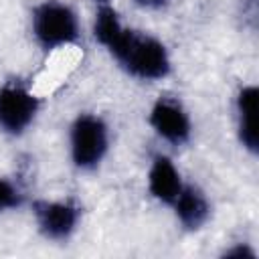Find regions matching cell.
<instances>
[{"label": "cell", "instance_id": "6da1fadb", "mask_svg": "<svg viewBox=\"0 0 259 259\" xmlns=\"http://www.w3.org/2000/svg\"><path fill=\"white\" fill-rule=\"evenodd\" d=\"M117 67L132 79L156 83L172 73V57L168 47L154 34L121 24L103 45Z\"/></svg>", "mask_w": 259, "mask_h": 259}, {"label": "cell", "instance_id": "7a4b0ae2", "mask_svg": "<svg viewBox=\"0 0 259 259\" xmlns=\"http://www.w3.org/2000/svg\"><path fill=\"white\" fill-rule=\"evenodd\" d=\"M30 32L38 49L53 53L81 40V20L71 4L63 0H42L30 10Z\"/></svg>", "mask_w": 259, "mask_h": 259}, {"label": "cell", "instance_id": "3957f363", "mask_svg": "<svg viewBox=\"0 0 259 259\" xmlns=\"http://www.w3.org/2000/svg\"><path fill=\"white\" fill-rule=\"evenodd\" d=\"M69 160L77 172H95L111 148L109 123L93 111H81L69 123Z\"/></svg>", "mask_w": 259, "mask_h": 259}, {"label": "cell", "instance_id": "277c9868", "mask_svg": "<svg viewBox=\"0 0 259 259\" xmlns=\"http://www.w3.org/2000/svg\"><path fill=\"white\" fill-rule=\"evenodd\" d=\"M42 101L32 85L20 77L0 83V134L22 138L36 121Z\"/></svg>", "mask_w": 259, "mask_h": 259}, {"label": "cell", "instance_id": "5b68a950", "mask_svg": "<svg viewBox=\"0 0 259 259\" xmlns=\"http://www.w3.org/2000/svg\"><path fill=\"white\" fill-rule=\"evenodd\" d=\"M30 212L38 235L51 243L71 241L83 219V206L73 198H34Z\"/></svg>", "mask_w": 259, "mask_h": 259}, {"label": "cell", "instance_id": "8992f818", "mask_svg": "<svg viewBox=\"0 0 259 259\" xmlns=\"http://www.w3.org/2000/svg\"><path fill=\"white\" fill-rule=\"evenodd\" d=\"M148 125L158 140L172 148H182L192 140V117L186 105L174 95H160L148 111Z\"/></svg>", "mask_w": 259, "mask_h": 259}, {"label": "cell", "instance_id": "52a82bcc", "mask_svg": "<svg viewBox=\"0 0 259 259\" xmlns=\"http://www.w3.org/2000/svg\"><path fill=\"white\" fill-rule=\"evenodd\" d=\"M257 105H259V87L249 83L241 85L235 93L233 111H235V134L239 146L249 154H259V130H257Z\"/></svg>", "mask_w": 259, "mask_h": 259}, {"label": "cell", "instance_id": "ba28073f", "mask_svg": "<svg viewBox=\"0 0 259 259\" xmlns=\"http://www.w3.org/2000/svg\"><path fill=\"white\" fill-rule=\"evenodd\" d=\"M184 182L186 180L182 178V172L178 170V166L174 164V160L168 154L158 152L152 156L148 174H146V184H148V194L158 204L172 206V202L180 194Z\"/></svg>", "mask_w": 259, "mask_h": 259}, {"label": "cell", "instance_id": "9c48e42d", "mask_svg": "<svg viewBox=\"0 0 259 259\" xmlns=\"http://www.w3.org/2000/svg\"><path fill=\"white\" fill-rule=\"evenodd\" d=\"M170 208L174 212L176 223L186 233H196L204 229L212 217V202L208 200L206 192L194 182H184L180 194L176 196Z\"/></svg>", "mask_w": 259, "mask_h": 259}, {"label": "cell", "instance_id": "30bf717a", "mask_svg": "<svg viewBox=\"0 0 259 259\" xmlns=\"http://www.w3.org/2000/svg\"><path fill=\"white\" fill-rule=\"evenodd\" d=\"M28 202V194L22 184L10 176H0V214L22 208Z\"/></svg>", "mask_w": 259, "mask_h": 259}, {"label": "cell", "instance_id": "8fae6325", "mask_svg": "<svg viewBox=\"0 0 259 259\" xmlns=\"http://www.w3.org/2000/svg\"><path fill=\"white\" fill-rule=\"evenodd\" d=\"M221 257H229V259H257V251L251 247V243L247 241H239V243H233L231 247H227Z\"/></svg>", "mask_w": 259, "mask_h": 259}, {"label": "cell", "instance_id": "7c38bea8", "mask_svg": "<svg viewBox=\"0 0 259 259\" xmlns=\"http://www.w3.org/2000/svg\"><path fill=\"white\" fill-rule=\"evenodd\" d=\"M138 8L142 10H148V12H160V10H166L170 6L172 0H132Z\"/></svg>", "mask_w": 259, "mask_h": 259}, {"label": "cell", "instance_id": "4fadbf2b", "mask_svg": "<svg viewBox=\"0 0 259 259\" xmlns=\"http://www.w3.org/2000/svg\"><path fill=\"white\" fill-rule=\"evenodd\" d=\"M97 4H105V2H109V0H95Z\"/></svg>", "mask_w": 259, "mask_h": 259}]
</instances>
